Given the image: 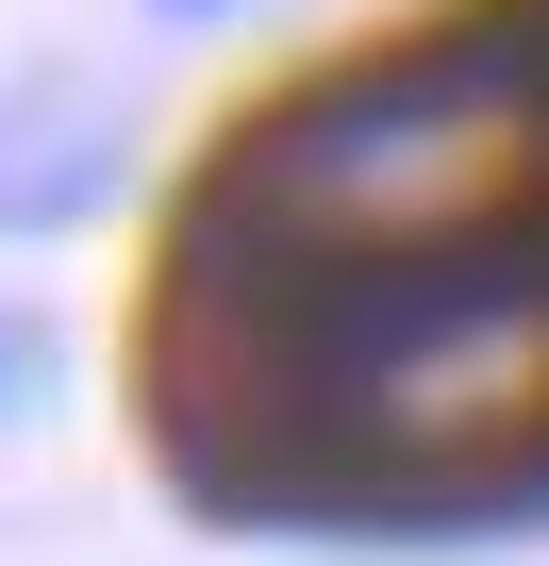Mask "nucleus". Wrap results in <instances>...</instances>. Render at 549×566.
Returning a JSON list of instances; mask_svg holds the SVG:
<instances>
[{
    "mask_svg": "<svg viewBox=\"0 0 549 566\" xmlns=\"http://www.w3.org/2000/svg\"><path fill=\"white\" fill-rule=\"evenodd\" d=\"M300 384L317 417L383 433V450H483L549 400V283L466 250V266H400V283H350L300 334Z\"/></svg>",
    "mask_w": 549,
    "mask_h": 566,
    "instance_id": "nucleus-2",
    "label": "nucleus"
},
{
    "mask_svg": "<svg viewBox=\"0 0 549 566\" xmlns=\"http://www.w3.org/2000/svg\"><path fill=\"white\" fill-rule=\"evenodd\" d=\"M532 51H433V67H383V84H334L300 134H266L250 217L266 233H334V250H416L450 217H483V184L516 167L532 134Z\"/></svg>",
    "mask_w": 549,
    "mask_h": 566,
    "instance_id": "nucleus-1",
    "label": "nucleus"
}]
</instances>
